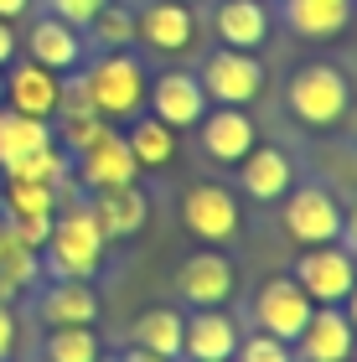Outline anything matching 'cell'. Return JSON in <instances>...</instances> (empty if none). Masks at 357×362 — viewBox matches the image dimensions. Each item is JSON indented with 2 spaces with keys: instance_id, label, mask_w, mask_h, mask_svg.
Wrapping results in <instances>:
<instances>
[{
  "instance_id": "obj_7",
  "label": "cell",
  "mask_w": 357,
  "mask_h": 362,
  "mask_svg": "<svg viewBox=\"0 0 357 362\" xmlns=\"http://www.w3.org/2000/svg\"><path fill=\"white\" fill-rule=\"evenodd\" d=\"M68 176L83 192H93V187H124V181H135L140 166H135V156H129L124 135L104 124V135L93 140V145H83L78 156H68Z\"/></svg>"
},
{
  "instance_id": "obj_41",
  "label": "cell",
  "mask_w": 357,
  "mask_h": 362,
  "mask_svg": "<svg viewBox=\"0 0 357 362\" xmlns=\"http://www.w3.org/2000/svg\"><path fill=\"white\" fill-rule=\"evenodd\" d=\"M0 104H6V68H0Z\"/></svg>"
},
{
  "instance_id": "obj_3",
  "label": "cell",
  "mask_w": 357,
  "mask_h": 362,
  "mask_svg": "<svg viewBox=\"0 0 357 362\" xmlns=\"http://www.w3.org/2000/svg\"><path fill=\"white\" fill-rule=\"evenodd\" d=\"M88 93H93V109L104 119H135L140 104H145V88H151V73L140 68L135 52H104L88 62Z\"/></svg>"
},
{
  "instance_id": "obj_26",
  "label": "cell",
  "mask_w": 357,
  "mask_h": 362,
  "mask_svg": "<svg viewBox=\"0 0 357 362\" xmlns=\"http://www.w3.org/2000/svg\"><path fill=\"white\" fill-rule=\"evenodd\" d=\"M47 140H57L47 119H26V114H16V109L0 104V166H11L16 156L37 151V145H47Z\"/></svg>"
},
{
  "instance_id": "obj_23",
  "label": "cell",
  "mask_w": 357,
  "mask_h": 362,
  "mask_svg": "<svg viewBox=\"0 0 357 362\" xmlns=\"http://www.w3.org/2000/svg\"><path fill=\"white\" fill-rule=\"evenodd\" d=\"M182 326H187L182 310H171V305H151V310H140V316H135L129 337H135V347L156 352V357H166V362H176V357H182Z\"/></svg>"
},
{
  "instance_id": "obj_13",
  "label": "cell",
  "mask_w": 357,
  "mask_h": 362,
  "mask_svg": "<svg viewBox=\"0 0 357 362\" xmlns=\"http://www.w3.org/2000/svg\"><path fill=\"white\" fill-rule=\"evenodd\" d=\"M176 290H182L197 310L228 305V295H233V264H228V254H218V249L192 254L187 264L176 269Z\"/></svg>"
},
{
  "instance_id": "obj_4",
  "label": "cell",
  "mask_w": 357,
  "mask_h": 362,
  "mask_svg": "<svg viewBox=\"0 0 357 362\" xmlns=\"http://www.w3.org/2000/svg\"><path fill=\"white\" fill-rule=\"evenodd\" d=\"M202 93L207 104H254L259 93H264V62H259L254 52H238V47H218L213 57L202 62Z\"/></svg>"
},
{
  "instance_id": "obj_45",
  "label": "cell",
  "mask_w": 357,
  "mask_h": 362,
  "mask_svg": "<svg viewBox=\"0 0 357 362\" xmlns=\"http://www.w3.org/2000/svg\"><path fill=\"white\" fill-rule=\"evenodd\" d=\"M99 362H104V357H99Z\"/></svg>"
},
{
  "instance_id": "obj_11",
  "label": "cell",
  "mask_w": 357,
  "mask_h": 362,
  "mask_svg": "<svg viewBox=\"0 0 357 362\" xmlns=\"http://www.w3.org/2000/svg\"><path fill=\"white\" fill-rule=\"evenodd\" d=\"M57 93H62V73L42 68V62H6V109L26 114V119H47L57 114Z\"/></svg>"
},
{
  "instance_id": "obj_40",
  "label": "cell",
  "mask_w": 357,
  "mask_h": 362,
  "mask_svg": "<svg viewBox=\"0 0 357 362\" xmlns=\"http://www.w3.org/2000/svg\"><path fill=\"white\" fill-rule=\"evenodd\" d=\"M342 305H347V321H352V332H357V285L347 290V300H342Z\"/></svg>"
},
{
  "instance_id": "obj_31",
  "label": "cell",
  "mask_w": 357,
  "mask_h": 362,
  "mask_svg": "<svg viewBox=\"0 0 357 362\" xmlns=\"http://www.w3.org/2000/svg\"><path fill=\"white\" fill-rule=\"evenodd\" d=\"M233 362H295V352H290V341H280V337L254 332V337H238Z\"/></svg>"
},
{
  "instance_id": "obj_24",
  "label": "cell",
  "mask_w": 357,
  "mask_h": 362,
  "mask_svg": "<svg viewBox=\"0 0 357 362\" xmlns=\"http://www.w3.org/2000/svg\"><path fill=\"white\" fill-rule=\"evenodd\" d=\"M124 145H129V156H135L140 171H156V166H166V160L176 156V129L160 124L156 114H151V119H135V124H129Z\"/></svg>"
},
{
  "instance_id": "obj_38",
  "label": "cell",
  "mask_w": 357,
  "mask_h": 362,
  "mask_svg": "<svg viewBox=\"0 0 357 362\" xmlns=\"http://www.w3.org/2000/svg\"><path fill=\"white\" fill-rule=\"evenodd\" d=\"M342 238H347V254H357V207L342 218Z\"/></svg>"
},
{
  "instance_id": "obj_35",
  "label": "cell",
  "mask_w": 357,
  "mask_h": 362,
  "mask_svg": "<svg viewBox=\"0 0 357 362\" xmlns=\"http://www.w3.org/2000/svg\"><path fill=\"white\" fill-rule=\"evenodd\" d=\"M16 352V316H11V305H0V362H11Z\"/></svg>"
},
{
  "instance_id": "obj_20",
  "label": "cell",
  "mask_w": 357,
  "mask_h": 362,
  "mask_svg": "<svg viewBox=\"0 0 357 362\" xmlns=\"http://www.w3.org/2000/svg\"><path fill=\"white\" fill-rule=\"evenodd\" d=\"M233 352H238V326L223 316V305L187 316V326H182V357L187 362H218V357H233Z\"/></svg>"
},
{
  "instance_id": "obj_33",
  "label": "cell",
  "mask_w": 357,
  "mask_h": 362,
  "mask_svg": "<svg viewBox=\"0 0 357 362\" xmlns=\"http://www.w3.org/2000/svg\"><path fill=\"white\" fill-rule=\"evenodd\" d=\"M104 6H109V0H47V16H57V21H68V26L83 31Z\"/></svg>"
},
{
  "instance_id": "obj_28",
  "label": "cell",
  "mask_w": 357,
  "mask_h": 362,
  "mask_svg": "<svg viewBox=\"0 0 357 362\" xmlns=\"http://www.w3.org/2000/svg\"><path fill=\"white\" fill-rule=\"evenodd\" d=\"M42 352L47 362H99V337L93 326H52Z\"/></svg>"
},
{
  "instance_id": "obj_14",
  "label": "cell",
  "mask_w": 357,
  "mask_h": 362,
  "mask_svg": "<svg viewBox=\"0 0 357 362\" xmlns=\"http://www.w3.org/2000/svg\"><path fill=\"white\" fill-rule=\"evenodd\" d=\"M192 37H197V16L182 0H151L135 16V42L156 47V52H187Z\"/></svg>"
},
{
  "instance_id": "obj_32",
  "label": "cell",
  "mask_w": 357,
  "mask_h": 362,
  "mask_svg": "<svg viewBox=\"0 0 357 362\" xmlns=\"http://www.w3.org/2000/svg\"><path fill=\"white\" fill-rule=\"evenodd\" d=\"M0 218H6V212H0ZM6 233H11V243L42 254L47 249V233H52V218H6Z\"/></svg>"
},
{
  "instance_id": "obj_43",
  "label": "cell",
  "mask_w": 357,
  "mask_h": 362,
  "mask_svg": "<svg viewBox=\"0 0 357 362\" xmlns=\"http://www.w3.org/2000/svg\"><path fill=\"white\" fill-rule=\"evenodd\" d=\"M182 6H197V0H182Z\"/></svg>"
},
{
  "instance_id": "obj_42",
  "label": "cell",
  "mask_w": 357,
  "mask_h": 362,
  "mask_svg": "<svg viewBox=\"0 0 357 362\" xmlns=\"http://www.w3.org/2000/svg\"><path fill=\"white\" fill-rule=\"evenodd\" d=\"M0 243H6V218H0Z\"/></svg>"
},
{
  "instance_id": "obj_15",
  "label": "cell",
  "mask_w": 357,
  "mask_h": 362,
  "mask_svg": "<svg viewBox=\"0 0 357 362\" xmlns=\"http://www.w3.org/2000/svg\"><path fill=\"white\" fill-rule=\"evenodd\" d=\"M295 347H300L305 362H347L352 347H357V332H352L342 305H316L305 332L295 337Z\"/></svg>"
},
{
  "instance_id": "obj_37",
  "label": "cell",
  "mask_w": 357,
  "mask_h": 362,
  "mask_svg": "<svg viewBox=\"0 0 357 362\" xmlns=\"http://www.w3.org/2000/svg\"><path fill=\"white\" fill-rule=\"evenodd\" d=\"M26 11H31V0H0V21H16Z\"/></svg>"
},
{
  "instance_id": "obj_1",
  "label": "cell",
  "mask_w": 357,
  "mask_h": 362,
  "mask_svg": "<svg viewBox=\"0 0 357 362\" xmlns=\"http://www.w3.org/2000/svg\"><path fill=\"white\" fill-rule=\"evenodd\" d=\"M104 249L109 243L83 202H68L62 212H52V233H47V249H42L52 279H93L104 264Z\"/></svg>"
},
{
  "instance_id": "obj_17",
  "label": "cell",
  "mask_w": 357,
  "mask_h": 362,
  "mask_svg": "<svg viewBox=\"0 0 357 362\" xmlns=\"http://www.w3.org/2000/svg\"><path fill=\"white\" fill-rule=\"evenodd\" d=\"M21 42H26V57L42 62V68H52V73L83 68V37H78V26L57 21V16H42V21H31V31H26Z\"/></svg>"
},
{
  "instance_id": "obj_44",
  "label": "cell",
  "mask_w": 357,
  "mask_h": 362,
  "mask_svg": "<svg viewBox=\"0 0 357 362\" xmlns=\"http://www.w3.org/2000/svg\"><path fill=\"white\" fill-rule=\"evenodd\" d=\"M218 362H233V357H218Z\"/></svg>"
},
{
  "instance_id": "obj_30",
  "label": "cell",
  "mask_w": 357,
  "mask_h": 362,
  "mask_svg": "<svg viewBox=\"0 0 357 362\" xmlns=\"http://www.w3.org/2000/svg\"><path fill=\"white\" fill-rule=\"evenodd\" d=\"M93 114H99V109H93L88 78L73 68V78H62V93H57V114H52V119L62 124V119H93ZM99 119H104V114H99Z\"/></svg>"
},
{
  "instance_id": "obj_29",
  "label": "cell",
  "mask_w": 357,
  "mask_h": 362,
  "mask_svg": "<svg viewBox=\"0 0 357 362\" xmlns=\"http://www.w3.org/2000/svg\"><path fill=\"white\" fill-rule=\"evenodd\" d=\"M93 42L104 47V52H129V42H135V11L119 6V0H109V6L88 21Z\"/></svg>"
},
{
  "instance_id": "obj_25",
  "label": "cell",
  "mask_w": 357,
  "mask_h": 362,
  "mask_svg": "<svg viewBox=\"0 0 357 362\" xmlns=\"http://www.w3.org/2000/svg\"><path fill=\"white\" fill-rule=\"evenodd\" d=\"M0 212H6V218H52L57 212V187L6 176L0 181Z\"/></svg>"
},
{
  "instance_id": "obj_18",
  "label": "cell",
  "mask_w": 357,
  "mask_h": 362,
  "mask_svg": "<svg viewBox=\"0 0 357 362\" xmlns=\"http://www.w3.org/2000/svg\"><path fill=\"white\" fill-rule=\"evenodd\" d=\"M295 181V166L280 145H254L249 156L238 160V187L254 197V202H280Z\"/></svg>"
},
{
  "instance_id": "obj_22",
  "label": "cell",
  "mask_w": 357,
  "mask_h": 362,
  "mask_svg": "<svg viewBox=\"0 0 357 362\" xmlns=\"http://www.w3.org/2000/svg\"><path fill=\"white\" fill-rule=\"evenodd\" d=\"M285 21L305 42H332L352 21V0H285Z\"/></svg>"
},
{
  "instance_id": "obj_19",
  "label": "cell",
  "mask_w": 357,
  "mask_h": 362,
  "mask_svg": "<svg viewBox=\"0 0 357 362\" xmlns=\"http://www.w3.org/2000/svg\"><path fill=\"white\" fill-rule=\"evenodd\" d=\"M42 326H93L99 321V295L88 279H52L37 300Z\"/></svg>"
},
{
  "instance_id": "obj_34",
  "label": "cell",
  "mask_w": 357,
  "mask_h": 362,
  "mask_svg": "<svg viewBox=\"0 0 357 362\" xmlns=\"http://www.w3.org/2000/svg\"><path fill=\"white\" fill-rule=\"evenodd\" d=\"M104 124H109V119H99V114H93V119H62V151L78 156L83 145H93V140L104 135Z\"/></svg>"
},
{
  "instance_id": "obj_9",
  "label": "cell",
  "mask_w": 357,
  "mask_h": 362,
  "mask_svg": "<svg viewBox=\"0 0 357 362\" xmlns=\"http://www.w3.org/2000/svg\"><path fill=\"white\" fill-rule=\"evenodd\" d=\"M182 223H187V233L202 238V243H228L238 233L243 212H238L228 187H218V181H197V187H187V197H182Z\"/></svg>"
},
{
  "instance_id": "obj_36",
  "label": "cell",
  "mask_w": 357,
  "mask_h": 362,
  "mask_svg": "<svg viewBox=\"0 0 357 362\" xmlns=\"http://www.w3.org/2000/svg\"><path fill=\"white\" fill-rule=\"evenodd\" d=\"M16 47H21L16 26H11V21H0V68H6V62H16Z\"/></svg>"
},
{
  "instance_id": "obj_12",
  "label": "cell",
  "mask_w": 357,
  "mask_h": 362,
  "mask_svg": "<svg viewBox=\"0 0 357 362\" xmlns=\"http://www.w3.org/2000/svg\"><path fill=\"white\" fill-rule=\"evenodd\" d=\"M83 207H88V218L99 223L104 243L135 238L145 228V218H151V202H145V192L135 187V181H124V187H93Z\"/></svg>"
},
{
  "instance_id": "obj_8",
  "label": "cell",
  "mask_w": 357,
  "mask_h": 362,
  "mask_svg": "<svg viewBox=\"0 0 357 362\" xmlns=\"http://www.w3.org/2000/svg\"><path fill=\"white\" fill-rule=\"evenodd\" d=\"M285 233L295 243H336L342 238V207H336V197L327 187H295L285 192Z\"/></svg>"
},
{
  "instance_id": "obj_6",
  "label": "cell",
  "mask_w": 357,
  "mask_h": 362,
  "mask_svg": "<svg viewBox=\"0 0 357 362\" xmlns=\"http://www.w3.org/2000/svg\"><path fill=\"white\" fill-rule=\"evenodd\" d=\"M311 310H316L311 295H305L290 274L264 279V285H259V295H254V321H259V332L280 337V341H290V347H295V337L305 332Z\"/></svg>"
},
{
  "instance_id": "obj_21",
  "label": "cell",
  "mask_w": 357,
  "mask_h": 362,
  "mask_svg": "<svg viewBox=\"0 0 357 362\" xmlns=\"http://www.w3.org/2000/svg\"><path fill=\"white\" fill-rule=\"evenodd\" d=\"M213 26H218L223 47H238V52H259V47L269 42L274 16H269L264 0H223L218 16H213Z\"/></svg>"
},
{
  "instance_id": "obj_10",
  "label": "cell",
  "mask_w": 357,
  "mask_h": 362,
  "mask_svg": "<svg viewBox=\"0 0 357 362\" xmlns=\"http://www.w3.org/2000/svg\"><path fill=\"white\" fill-rule=\"evenodd\" d=\"M145 104H151V114H156L160 124H171L176 135H182V129H197V119L207 114V93H202V78L197 73L171 68V73L151 78Z\"/></svg>"
},
{
  "instance_id": "obj_5",
  "label": "cell",
  "mask_w": 357,
  "mask_h": 362,
  "mask_svg": "<svg viewBox=\"0 0 357 362\" xmlns=\"http://www.w3.org/2000/svg\"><path fill=\"white\" fill-rule=\"evenodd\" d=\"M295 285L311 295V305H342L347 290L357 285V264L347 249H336V243H311L300 259H295Z\"/></svg>"
},
{
  "instance_id": "obj_27",
  "label": "cell",
  "mask_w": 357,
  "mask_h": 362,
  "mask_svg": "<svg viewBox=\"0 0 357 362\" xmlns=\"http://www.w3.org/2000/svg\"><path fill=\"white\" fill-rule=\"evenodd\" d=\"M0 176H16V181H47V187H62L68 181V151L57 140L37 145V151L16 156L11 166H0Z\"/></svg>"
},
{
  "instance_id": "obj_39",
  "label": "cell",
  "mask_w": 357,
  "mask_h": 362,
  "mask_svg": "<svg viewBox=\"0 0 357 362\" xmlns=\"http://www.w3.org/2000/svg\"><path fill=\"white\" fill-rule=\"evenodd\" d=\"M119 362H166V357H156V352H145V347H129Z\"/></svg>"
},
{
  "instance_id": "obj_16",
  "label": "cell",
  "mask_w": 357,
  "mask_h": 362,
  "mask_svg": "<svg viewBox=\"0 0 357 362\" xmlns=\"http://www.w3.org/2000/svg\"><path fill=\"white\" fill-rule=\"evenodd\" d=\"M197 129H202V151L213 160H223V166H238L254 151V119L233 104H218L213 114H202Z\"/></svg>"
},
{
  "instance_id": "obj_2",
  "label": "cell",
  "mask_w": 357,
  "mask_h": 362,
  "mask_svg": "<svg viewBox=\"0 0 357 362\" xmlns=\"http://www.w3.org/2000/svg\"><path fill=\"white\" fill-rule=\"evenodd\" d=\"M285 104L305 129H332L347 119L352 109V83L336 62H305V68L290 73L285 83Z\"/></svg>"
}]
</instances>
